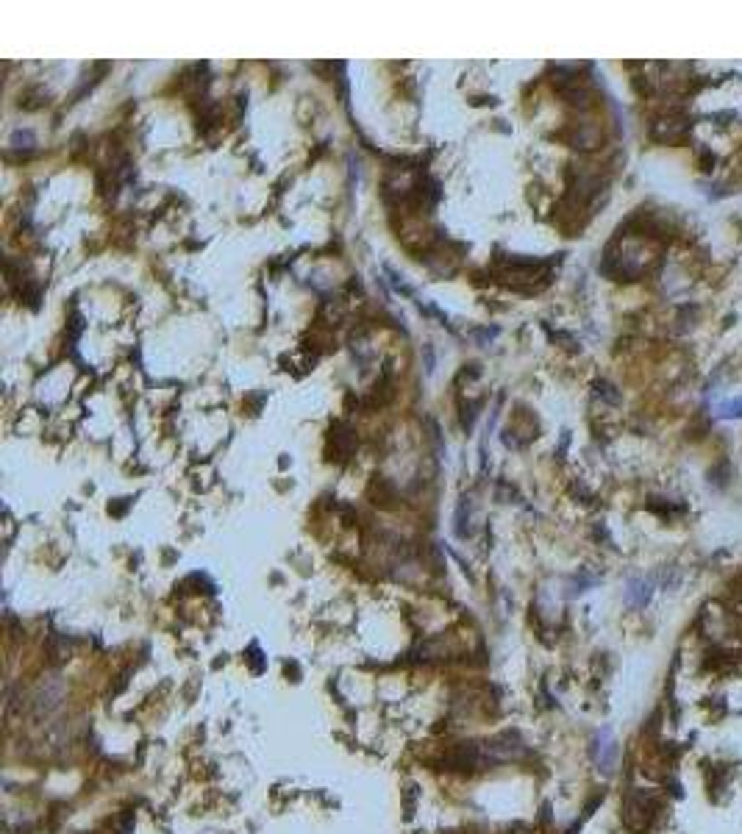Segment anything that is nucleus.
Masks as SVG:
<instances>
[{
  "label": "nucleus",
  "instance_id": "obj_2",
  "mask_svg": "<svg viewBox=\"0 0 742 834\" xmlns=\"http://www.w3.org/2000/svg\"><path fill=\"white\" fill-rule=\"evenodd\" d=\"M62 698H65V682H62L59 676L45 679V684L39 687V692H36V698H34V709H36V715H48V712H53V709L59 706Z\"/></svg>",
  "mask_w": 742,
  "mask_h": 834
},
{
  "label": "nucleus",
  "instance_id": "obj_4",
  "mask_svg": "<svg viewBox=\"0 0 742 834\" xmlns=\"http://www.w3.org/2000/svg\"><path fill=\"white\" fill-rule=\"evenodd\" d=\"M723 415H726V417H742V401H734V403H729Z\"/></svg>",
  "mask_w": 742,
  "mask_h": 834
},
{
  "label": "nucleus",
  "instance_id": "obj_1",
  "mask_svg": "<svg viewBox=\"0 0 742 834\" xmlns=\"http://www.w3.org/2000/svg\"><path fill=\"white\" fill-rule=\"evenodd\" d=\"M593 757H595V762H598V770H600V773H612V770L617 767L620 748H617V743H614V737H612L609 729H600V732H598V737H595V743H593Z\"/></svg>",
  "mask_w": 742,
  "mask_h": 834
},
{
  "label": "nucleus",
  "instance_id": "obj_3",
  "mask_svg": "<svg viewBox=\"0 0 742 834\" xmlns=\"http://www.w3.org/2000/svg\"><path fill=\"white\" fill-rule=\"evenodd\" d=\"M651 584L645 581V579H631L628 581V587H626V601L631 604V607H645L648 601H651Z\"/></svg>",
  "mask_w": 742,
  "mask_h": 834
}]
</instances>
